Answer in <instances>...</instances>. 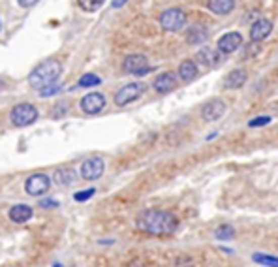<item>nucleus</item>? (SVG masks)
<instances>
[{
    "instance_id": "obj_13",
    "label": "nucleus",
    "mask_w": 278,
    "mask_h": 267,
    "mask_svg": "<svg viewBox=\"0 0 278 267\" xmlns=\"http://www.w3.org/2000/svg\"><path fill=\"white\" fill-rule=\"evenodd\" d=\"M271 30H272V23L269 19H258L254 25H252V28H250V38H252V41H263L269 34H271Z\"/></svg>"
},
{
    "instance_id": "obj_10",
    "label": "nucleus",
    "mask_w": 278,
    "mask_h": 267,
    "mask_svg": "<svg viewBox=\"0 0 278 267\" xmlns=\"http://www.w3.org/2000/svg\"><path fill=\"white\" fill-rule=\"evenodd\" d=\"M225 113V104L222 100H211L207 102L203 109H201V117L207 120V122H214V120L222 119Z\"/></svg>"
},
{
    "instance_id": "obj_26",
    "label": "nucleus",
    "mask_w": 278,
    "mask_h": 267,
    "mask_svg": "<svg viewBox=\"0 0 278 267\" xmlns=\"http://www.w3.org/2000/svg\"><path fill=\"white\" fill-rule=\"evenodd\" d=\"M271 122V117H256V119H252L248 122V126L250 128H258V126H265V124H269Z\"/></svg>"
},
{
    "instance_id": "obj_11",
    "label": "nucleus",
    "mask_w": 278,
    "mask_h": 267,
    "mask_svg": "<svg viewBox=\"0 0 278 267\" xmlns=\"http://www.w3.org/2000/svg\"><path fill=\"white\" fill-rule=\"evenodd\" d=\"M241 43H243V36L239 32H225L218 40V51L229 55L233 51H237L239 47H241Z\"/></svg>"
},
{
    "instance_id": "obj_19",
    "label": "nucleus",
    "mask_w": 278,
    "mask_h": 267,
    "mask_svg": "<svg viewBox=\"0 0 278 267\" xmlns=\"http://www.w3.org/2000/svg\"><path fill=\"white\" fill-rule=\"evenodd\" d=\"M198 59H199V62L205 64V66H218L222 57H220L218 51H212V49L205 47L203 51H199L198 53Z\"/></svg>"
},
{
    "instance_id": "obj_25",
    "label": "nucleus",
    "mask_w": 278,
    "mask_h": 267,
    "mask_svg": "<svg viewBox=\"0 0 278 267\" xmlns=\"http://www.w3.org/2000/svg\"><path fill=\"white\" fill-rule=\"evenodd\" d=\"M94 188H86V190H79V192H75L73 194V200L75 201H86V200H90L94 196Z\"/></svg>"
},
{
    "instance_id": "obj_2",
    "label": "nucleus",
    "mask_w": 278,
    "mask_h": 267,
    "mask_svg": "<svg viewBox=\"0 0 278 267\" xmlns=\"http://www.w3.org/2000/svg\"><path fill=\"white\" fill-rule=\"evenodd\" d=\"M60 74H62V64L57 59H47L30 72L28 85L36 91H43L51 85H57Z\"/></svg>"
},
{
    "instance_id": "obj_3",
    "label": "nucleus",
    "mask_w": 278,
    "mask_h": 267,
    "mask_svg": "<svg viewBox=\"0 0 278 267\" xmlns=\"http://www.w3.org/2000/svg\"><path fill=\"white\" fill-rule=\"evenodd\" d=\"M40 113H38V107L28 104V102H23V104H17V106L12 107L10 111V120L12 124L17 128H23V126H30L38 120Z\"/></svg>"
},
{
    "instance_id": "obj_12",
    "label": "nucleus",
    "mask_w": 278,
    "mask_h": 267,
    "mask_svg": "<svg viewBox=\"0 0 278 267\" xmlns=\"http://www.w3.org/2000/svg\"><path fill=\"white\" fill-rule=\"evenodd\" d=\"M153 87L158 94H167L177 87V79H175V75L171 72H164L153 81Z\"/></svg>"
},
{
    "instance_id": "obj_20",
    "label": "nucleus",
    "mask_w": 278,
    "mask_h": 267,
    "mask_svg": "<svg viewBox=\"0 0 278 267\" xmlns=\"http://www.w3.org/2000/svg\"><path fill=\"white\" fill-rule=\"evenodd\" d=\"M77 4L83 12L86 14H94V12H98L100 8L106 4V0H77Z\"/></svg>"
},
{
    "instance_id": "obj_27",
    "label": "nucleus",
    "mask_w": 278,
    "mask_h": 267,
    "mask_svg": "<svg viewBox=\"0 0 278 267\" xmlns=\"http://www.w3.org/2000/svg\"><path fill=\"white\" fill-rule=\"evenodd\" d=\"M60 91V87L59 85H51V87H47V88H43V91H40V94L41 96H51V94H57Z\"/></svg>"
},
{
    "instance_id": "obj_14",
    "label": "nucleus",
    "mask_w": 278,
    "mask_h": 267,
    "mask_svg": "<svg viewBox=\"0 0 278 267\" xmlns=\"http://www.w3.org/2000/svg\"><path fill=\"white\" fill-rule=\"evenodd\" d=\"M32 218V207L27 203H17L10 209V220L17 222V224H25Z\"/></svg>"
},
{
    "instance_id": "obj_18",
    "label": "nucleus",
    "mask_w": 278,
    "mask_h": 267,
    "mask_svg": "<svg viewBox=\"0 0 278 267\" xmlns=\"http://www.w3.org/2000/svg\"><path fill=\"white\" fill-rule=\"evenodd\" d=\"M235 8V0H209V10L216 15H227Z\"/></svg>"
},
{
    "instance_id": "obj_30",
    "label": "nucleus",
    "mask_w": 278,
    "mask_h": 267,
    "mask_svg": "<svg viewBox=\"0 0 278 267\" xmlns=\"http://www.w3.org/2000/svg\"><path fill=\"white\" fill-rule=\"evenodd\" d=\"M126 2H128V0H113L111 6H113V8H122V6L126 4Z\"/></svg>"
},
{
    "instance_id": "obj_6",
    "label": "nucleus",
    "mask_w": 278,
    "mask_h": 267,
    "mask_svg": "<svg viewBox=\"0 0 278 267\" xmlns=\"http://www.w3.org/2000/svg\"><path fill=\"white\" fill-rule=\"evenodd\" d=\"M122 68H124V72L132 75H147L151 72V66H149V59H147L145 55H128L122 62Z\"/></svg>"
},
{
    "instance_id": "obj_28",
    "label": "nucleus",
    "mask_w": 278,
    "mask_h": 267,
    "mask_svg": "<svg viewBox=\"0 0 278 267\" xmlns=\"http://www.w3.org/2000/svg\"><path fill=\"white\" fill-rule=\"evenodd\" d=\"M40 207L47 209V207H59V201H55V200H43L40 203Z\"/></svg>"
},
{
    "instance_id": "obj_23",
    "label": "nucleus",
    "mask_w": 278,
    "mask_h": 267,
    "mask_svg": "<svg viewBox=\"0 0 278 267\" xmlns=\"http://www.w3.org/2000/svg\"><path fill=\"white\" fill-rule=\"evenodd\" d=\"M216 239H222V241H229L233 239V235H235V230H233V226H229V224H224V226H220L218 230H216Z\"/></svg>"
},
{
    "instance_id": "obj_29",
    "label": "nucleus",
    "mask_w": 278,
    "mask_h": 267,
    "mask_svg": "<svg viewBox=\"0 0 278 267\" xmlns=\"http://www.w3.org/2000/svg\"><path fill=\"white\" fill-rule=\"evenodd\" d=\"M17 4L23 8H32L38 4V0H17Z\"/></svg>"
},
{
    "instance_id": "obj_8",
    "label": "nucleus",
    "mask_w": 278,
    "mask_h": 267,
    "mask_svg": "<svg viewBox=\"0 0 278 267\" xmlns=\"http://www.w3.org/2000/svg\"><path fill=\"white\" fill-rule=\"evenodd\" d=\"M51 187V179L47 177L45 173H34L30 175L25 183V190H27L28 196H41L45 194Z\"/></svg>"
},
{
    "instance_id": "obj_22",
    "label": "nucleus",
    "mask_w": 278,
    "mask_h": 267,
    "mask_svg": "<svg viewBox=\"0 0 278 267\" xmlns=\"http://www.w3.org/2000/svg\"><path fill=\"white\" fill-rule=\"evenodd\" d=\"M100 83H102V79H100L98 75H94V74H85L79 81H77V87L88 88V87H96V85H100Z\"/></svg>"
},
{
    "instance_id": "obj_4",
    "label": "nucleus",
    "mask_w": 278,
    "mask_h": 267,
    "mask_svg": "<svg viewBox=\"0 0 278 267\" xmlns=\"http://www.w3.org/2000/svg\"><path fill=\"white\" fill-rule=\"evenodd\" d=\"M160 25L167 32H179L180 28L186 25V14L180 8H171L166 10L164 14L160 15Z\"/></svg>"
},
{
    "instance_id": "obj_5",
    "label": "nucleus",
    "mask_w": 278,
    "mask_h": 267,
    "mask_svg": "<svg viewBox=\"0 0 278 267\" xmlns=\"http://www.w3.org/2000/svg\"><path fill=\"white\" fill-rule=\"evenodd\" d=\"M145 88H147L145 85L139 83V81L128 83V85H124L122 88H119V93L115 94V104H117V106H128V104H132L133 100H137L139 96H143Z\"/></svg>"
},
{
    "instance_id": "obj_24",
    "label": "nucleus",
    "mask_w": 278,
    "mask_h": 267,
    "mask_svg": "<svg viewBox=\"0 0 278 267\" xmlns=\"http://www.w3.org/2000/svg\"><path fill=\"white\" fill-rule=\"evenodd\" d=\"M186 40L190 41V43H201V41L205 40V32L201 30V27H194L192 32L186 36Z\"/></svg>"
},
{
    "instance_id": "obj_17",
    "label": "nucleus",
    "mask_w": 278,
    "mask_h": 267,
    "mask_svg": "<svg viewBox=\"0 0 278 267\" xmlns=\"http://www.w3.org/2000/svg\"><path fill=\"white\" fill-rule=\"evenodd\" d=\"M199 70H198V64L194 62V60H182L179 66V77L186 83H190L198 77Z\"/></svg>"
},
{
    "instance_id": "obj_1",
    "label": "nucleus",
    "mask_w": 278,
    "mask_h": 267,
    "mask_svg": "<svg viewBox=\"0 0 278 267\" xmlns=\"http://www.w3.org/2000/svg\"><path fill=\"white\" fill-rule=\"evenodd\" d=\"M135 226L151 235H169L179 228V218L169 211L147 209L135 216Z\"/></svg>"
},
{
    "instance_id": "obj_15",
    "label": "nucleus",
    "mask_w": 278,
    "mask_h": 267,
    "mask_svg": "<svg viewBox=\"0 0 278 267\" xmlns=\"http://www.w3.org/2000/svg\"><path fill=\"white\" fill-rule=\"evenodd\" d=\"M53 181L59 187H72L77 181V173L73 171V167H59L53 173Z\"/></svg>"
},
{
    "instance_id": "obj_21",
    "label": "nucleus",
    "mask_w": 278,
    "mask_h": 267,
    "mask_svg": "<svg viewBox=\"0 0 278 267\" xmlns=\"http://www.w3.org/2000/svg\"><path fill=\"white\" fill-rule=\"evenodd\" d=\"M252 260L259 263V265H267V267H278V258L274 256H267V254H261V252H256L252 256Z\"/></svg>"
},
{
    "instance_id": "obj_7",
    "label": "nucleus",
    "mask_w": 278,
    "mask_h": 267,
    "mask_svg": "<svg viewBox=\"0 0 278 267\" xmlns=\"http://www.w3.org/2000/svg\"><path fill=\"white\" fill-rule=\"evenodd\" d=\"M79 107L81 111L86 115H98L104 111V107H106V96L102 93H90L83 96L79 102Z\"/></svg>"
},
{
    "instance_id": "obj_9",
    "label": "nucleus",
    "mask_w": 278,
    "mask_h": 267,
    "mask_svg": "<svg viewBox=\"0 0 278 267\" xmlns=\"http://www.w3.org/2000/svg\"><path fill=\"white\" fill-rule=\"evenodd\" d=\"M104 169H106L104 160L94 156V158H88L81 164V177L85 181H96L104 175Z\"/></svg>"
},
{
    "instance_id": "obj_16",
    "label": "nucleus",
    "mask_w": 278,
    "mask_h": 267,
    "mask_svg": "<svg viewBox=\"0 0 278 267\" xmlns=\"http://www.w3.org/2000/svg\"><path fill=\"white\" fill-rule=\"evenodd\" d=\"M246 83V72L245 70H233L231 74L225 75L224 79V88L225 91H235L241 88Z\"/></svg>"
}]
</instances>
